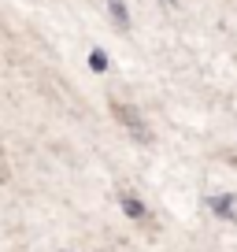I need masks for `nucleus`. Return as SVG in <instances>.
I'll return each instance as SVG.
<instances>
[{
	"instance_id": "obj_1",
	"label": "nucleus",
	"mask_w": 237,
	"mask_h": 252,
	"mask_svg": "<svg viewBox=\"0 0 237 252\" xmlns=\"http://www.w3.org/2000/svg\"><path fill=\"white\" fill-rule=\"evenodd\" d=\"M115 115L122 119V126H126V130L137 137V141H148V134L141 130V119H137V111L130 108V104H115Z\"/></svg>"
},
{
	"instance_id": "obj_2",
	"label": "nucleus",
	"mask_w": 237,
	"mask_h": 252,
	"mask_svg": "<svg viewBox=\"0 0 237 252\" xmlns=\"http://www.w3.org/2000/svg\"><path fill=\"white\" fill-rule=\"evenodd\" d=\"M234 204H237V200L230 197V193H222V197H207V208H211L219 219H234V215H237V212H234Z\"/></svg>"
},
{
	"instance_id": "obj_3",
	"label": "nucleus",
	"mask_w": 237,
	"mask_h": 252,
	"mask_svg": "<svg viewBox=\"0 0 237 252\" xmlns=\"http://www.w3.org/2000/svg\"><path fill=\"white\" fill-rule=\"evenodd\" d=\"M108 11H111V19L118 23V30H130V11H126L122 0H108Z\"/></svg>"
},
{
	"instance_id": "obj_4",
	"label": "nucleus",
	"mask_w": 237,
	"mask_h": 252,
	"mask_svg": "<svg viewBox=\"0 0 237 252\" xmlns=\"http://www.w3.org/2000/svg\"><path fill=\"white\" fill-rule=\"evenodd\" d=\"M122 208H126L130 219H141V215H145V204H141V200H134V197H122Z\"/></svg>"
},
{
	"instance_id": "obj_5",
	"label": "nucleus",
	"mask_w": 237,
	"mask_h": 252,
	"mask_svg": "<svg viewBox=\"0 0 237 252\" xmlns=\"http://www.w3.org/2000/svg\"><path fill=\"white\" fill-rule=\"evenodd\" d=\"M89 67H93V71H108V56H104L100 48H93V52H89Z\"/></svg>"
},
{
	"instance_id": "obj_6",
	"label": "nucleus",
	"mask_w": 237,
	"mask_h": 252,
	"mask_svg": "<svg viewBox=\"0 0 237 252\" xmlns=\"http://www.w3.org/2000/svg\"><path fill=\"white\" fill-rule=\"evenodd\" d=\"M163 4H178V0H163Z\"/></svg>"
}]
</instances>
